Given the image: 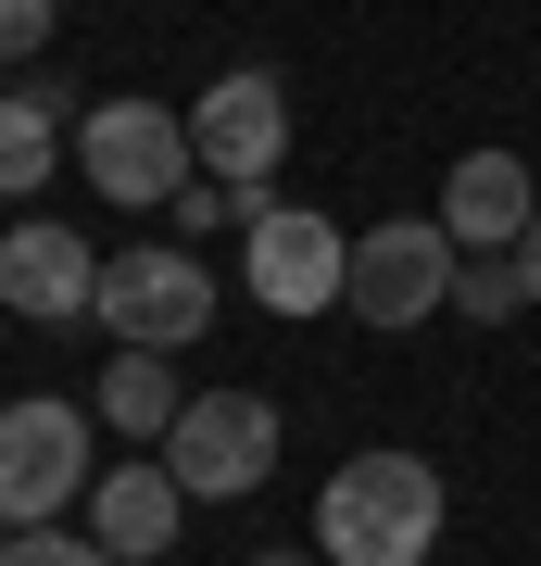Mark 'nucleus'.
Wrapping results in <instances>:
<instances>
[{"instance_id": "nucleus-1", "label": "nucleus", "mask_w": 541, "mask_h": 566, "mask_svg": "<svg viewBox=\"0 0 541 566\" xmlns=\"http://www.w3.org/2000/svg\"><path fill=\"white\" fill-rule=\"evenodd\" d=\"M315 542H327V566H428L441 554V465L428 453H353L315 491Z\"/></svg>"}, {"instance_id": "nucleus-2", "label": "nucleus", "mask_w": 541, "mask_h": 566, "mask_svg": "<svg viewBox=\"0 0 541 566\" xmlns=\"http://www.w3.org/2000/svg\"><path fill=\"white\" fill-rule=\"evenodd\" d=\"M278 403L264 390H189V416H177V441H164V465H177V491L189 504H252L264 479H278Z\"/></svg>"}, {"instance_id": "nucleus-3", "label": "nucleus", "mask_w": 541, "mask_h": 566, "mask_svg": "<svg viewBox=\"0 0 541 566\" xmlns=\"http://www.w3.org/2000/svg\"><path fill=\"white\" fill-rule=\"evenodd\" d=\"M76 164H89V189L101 202H126V214H164L177 189L201 177V151H189V114H164V102H101L89 126H76Z\"/></svg>"}, {"instance_id": "nucleus-4", "label": "nucleus", "mask_w": 541, "mask_h": 566, "mask_svg": "<svg viewBox=\"0 0 541 566\" xmlns=\"http://www.w3.org/2000/svg\"><path fill=\"white\" fill-rule=\"evenodd\" d=\"M101 327H114V353H189L201 327H215V277H201V252L177 240H139V252H114L101 264Z\"/></svg>"}, {"instance_id": "nucleus-5", "label": "nucleus", "mask_w": 541, "mask_h": 566, "mask_svg": "<svg viewBox=\"0 0 541 566\" xmlns=\"http://www.w3.org/2000/svg\"><path fill=\"white\" fill-rule=\"evenodd\" d=\"M240 290L264 315H327L353 290V240H341V214H315V202H264L240 227Z\"/></svg>"}, {"instance_id": "nucleus-6", "label": "nucleus", "mask_w": 541, "mask_h": 566, "mask_svg": "<svg viewBox=\"0 0 541 566\" xmlns=\"http://www.w3.org/2000/svg\"><path fill=\"white\" fill-rule=\"evenodd\" d=\"M63 504H89V416L25 390L0 403V528H51Z\"/></svg>"}, {"instance_id": "nucleus-7", "label": "nucleus", "mask_w": 541, "mask_h": 566, "mask_svg": "<svg viewBox=\"0 0 541 566\" xmlns=\"http://www.w3.org/2000/svg\"><path fill=\"white\" fill-rule=\"evenodd\" d=\"M454 277H466L454 227H441V214H391V227L353 240V290H341V303H353L365 327H428V315L454 303Z\"/></svg>"}, {"instance_id": "nucleus-8", "label": "nucleus", "mask_w": 541, "mask_h": 566, "mask_svg": "<svg viewBox=\"0 0 541 566\" xmlns=\"http://www.w3.org/2000/svg\"><path fill=\"white\" fill-rule=\"evenodd\" d=\"M189 151H201V177H227V189L264 202V177H278V151H290V88L264 76V63L215 76V88L189 102Z\"/></svg>"}, {"instance_id": "nucleus-9", "label": "nucleus", "mask_w": 541, "mask_h": 566, "mask_svg": "<svg viewBox=\"0 0 541 566\" xmlns=\"http://www.w3.org/2000/svg\"><path fill=\"white\" fill-rule=\"evenodd\" d=\"M0 303H13L25 327H76V315L101 303V252L76 240V227L25 214L13 240H0Z\"/></svg>"}, {"instance_id": "nucleus-10", "label": "nucleus", "mask_w": 541, "mask_h": 566, "mask_svg": "<svg viewBox=\"0 0 541 566\" xmlns=\"http://www.w3.org/2000/svg\"><path fill=\"white\" fill-rule=\"evenodd\" d=\"M177 528H189V491H177V465H164V453H126V465H101V479H89V542H101V554L152 566Z\"/></svg>"}, {"instance_id": "nucleus-11", "label": "nucleus", "mask_w": 541, "mask_h": 566, "mask_svg": "<svg viewBox=\"0 0 541 566\" xmlns=\"http://www.w3.org/2000/svg\"><path fill=\"white\" fill-rule=\"evenodd\" d=\"M529 214H541V189H529L517 151H466L454 177H441V227H454V252H517Z\"/></svg>"}, {"instance_id": "nucleus-12", "label": "nucleus", "mask_w": 541, "mask_h": 566, "mask_svg": "<svg viewBox=\"0 0 541 566\" xmlns=\"http://www.w3.org/2000/svg\"><path fill=\"white\" fill-rule=\"evenodd\" d=\"M89 403H101V428H114L126 453H164V441H177V416H189V390H177V365H164V353H114Z\"/></svg>"}, {"instance_id": "nucleus-13", "label": "nucleus", "mask_w": 541, "mask_h": 566, "mask_svg": "<svg viewBox=\"0 0 541 566\" xmlns=\"http://www.w3.org/2000/svg\"><path fill=\"white\" fill-rule=\"evenodd\" d=\"M63 151H76V126H63L51 88H0V202H13V189H51Z\"/></svg>"}, {"instance_id": "nucleus-14", "label": "nucleus", "mask_w": 541, "mask_h": 566, "mask_svg": "<svg viewBox=\"0 0 541 566\" xmlns=\"http://www.w3.org/2000/svg\"><path fill=\"white\" fill-rule=\"evenodd\" d=\"M529 303V264L517 252H466V277H454V315H479V327H503Z\"/></svg>"}, {"instance_id": "nucleus-15", "label": "nucleus", "mask_w": 541, "mask_h": 566, "mask_svg": "<svg viewBox=\"0 0 541 566\" xmlns=\"http://www.w3.org/2000/svg\"><path fill=\"white\" fill-rule=\"evenodd\" d=\"M0 566H126V554H101V542H63V528H13V554Z\"/></svg>"}, {"instance_id": "nucleus-16", "label": "nucleus", "mask_w": 541, "mask_h": 566, "mask_svg": "<svg viewBox=\"0 0 541 566\" xmlns=\"http://www.w3.org/2000/svg\"><path fill=\"white\" fill-rule=\"evenodd\" d=\"M51 13H63V0H0V51H39Z\"/></svg>"}, {"instance_id": "nucleus-17", "label": "nucleus", "mask_w": 541, "mask_h": 566, "mask_svg": "<svg viewBox=\"0 0 541 566\" xmlns=\"http://www.w3.org/2000/svg\"><path fill=\"white\" fill-rule=\"evenodd\" d=\"M517 264H529V303H541V214H529V240H517Z\"/></svg>"}, {"instance_id": "nucleus-18", "label": "nucleus", "mask_w": 541, "mask_h": 566, "mask_svg": "<svg viewBox=\"0 0 541 566\" xmlns=\"http://www.w3.org/2000/svg\"><path fill=\"white\" fill-rule=\"evenodd\" d=\"M264 566H315V554H264Z\"/></svg>"}, {"instance_id": "nucleus-19", "label": "nucleus", "mask_w": 541, "mask_h": 566, "mask_svg": "<svg viewBox=\"0 0 541 566\" xmlns=\"http://www.w3.org/2000/svg\"><path fill=\"white\" fill-rule=\"evenodd\" d=\"M0 554H13V528H0Z\"/></svg>"}]
</instances>
